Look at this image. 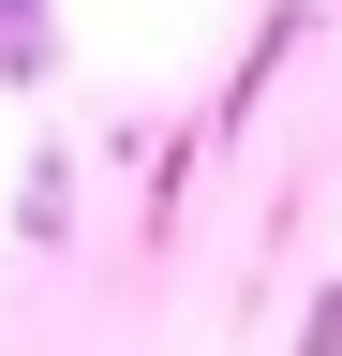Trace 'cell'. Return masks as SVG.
<instances>
[{
    "label": "cell",
    "instance_id": "1",
    "mask_svg": "<svg viewBox=\"0 0 342 356\" xmlns=\"http://www.w3.org/2000/svg\"><path fill=\"white\" fill-rule=\"evenodd\" d=\"M15 222H30V238H60V222H75V163H60V149L30 163V193H15Z\"/></svg>",
    "mask_w": 342,
    "mask_h": 356
},
{
    "label": "cell",
    "instance_id": "2",
    "mask_svg": "<svg viewBox=\"0 0 342 356\" xmlns=\"http://www.w3.org/2000/svg\"><path fill=\"white\" fill-rule=\"evenodd\" d=\"M0 74H15V89L45 74V0H0Z\"/></svg>",
    "mask_w": 342,
    "mask_h": 356
},
{
    "label": "cell",
    "instance_id": "3",
    "mask_svg": "<svg viewBox=\"0 0 342 356\" xmlns=\"http://www.w3.org/2000/svg\"><path fill=\"white\" fill-rule=\"evenodd\" d=\"M297 356H342V297H327V312H313V327H297Z\"/></svg>",
    "mask_w": 342,
    "mask_h": 356
}]
</instances>
